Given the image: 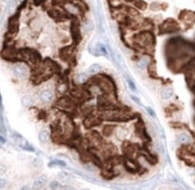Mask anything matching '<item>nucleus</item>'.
Instances as JSON below:
<instances>
[{
    "label": "nucleus",
    "instance_id": "9b49d317",
    "mask_svg": "<svg viewBox=\"0 0 195 190\" xmlns=\"http://www.w3.org/2000/svg\"><path fill=\"white\" fill-rule=\"evenodd\" d=\"M55 165L64 167V166H66V163L63 161H61V160H54V162L49 163V167H53Z\"/></svg>",
    "mask_w": 195,
    "mask_h": 190
},
{
    "label": "nucleus",
    "instance_id": "7ed1b4c3",
    "mask_svg": "<svg viewBox=\"0 0 195 190\" xmlns=\"http://www.w3.org/2000/svg\"><path fill=\"white\" fill-rule=\"evenodd\" d=\"M13 73L19 78H24L26 76V70L23 66H16L13 68Z\"/></svg>",
    "mask_w": 195,
    "mask_h": 190
},
{
    "label": "nucleus",
    "instance_id": "a211bd4d",
    "mask_svg": "<svg viewBox=\"0 0 195 190\" xmlns=\"http://www.w3.org/2000/svg\"><path fill=\"white\" fill-rule=\"evenodd\" d=\"M33 164L34 165V166H41L43 164V162L40 159H35L34 161L33 162Z\"/></svg>",
    "mask_w": 195,
    "mask_h": 190
},
{
    "label": "nucleus",
    "instance_id": "1a4fd4ad",
    "mask_svg": "<svg viewBox=\"0 0 195 190\" xmlns=\"http://www.w3.org/2000/svg\"><path fill=\"white\" fill-rule=\"evenodd\" d=\"M32 103H33V99L30 96H24L22 98V104L25 107H28V106L31 105Z\"/></svg>",
    "mask_w": 195,
    "mask_h": 190
},
{
    "label": "nucleus",
    "instance_id": "6e6552de",
    "mask_svg": "<svg viewBox=\"0 0 195 190\" xmlns=\"http://www.w3.org/2000/svg\"><path fill=\"white\" fill-rule=\"evenodd\" d=\"M101 69H102V67H101V66H100L99 64H92V65L89 67L88 71H89V73H99V72L101 70Z\"/></svg>",
    "mask_w": 195,
    "mask_h": 190
},
{
    "label": "nucleus",
    "instance_id": "5701e85b",
    "mask_svg": "<svg viewBox=\"0 0 195 190\" xmlns=\"http://www.w3.org/2000/svg\"><path fill=\"white\" fill-rule=\"evenodd\" d=\"M0 139H1V143L2 144H4L5 143V142H6V140H5V138L1 135V138H0Z\"/></svg>",
    "mask_w": 195,
    "mask_h": 190
},
{
    "label": "nucleus",
    "instance_id": "f03ea898",
    "mask_svg": "<svg viewBox=\"0 0 195 190\" xmlns=\"http://www.w3.org/2000/svg\"><path fill=\"white\" fill-rule=\"evenodd\" d=\"M46 182H47L46 176V175H42L41 177H40L38 179H36L33 182L32 188H33V189H41L45 186Z\"/></svg>",
    "mask_w": 195,
    "mask_h": 190
},
{
    "label": "nucleus",
    "instance_id": "0eeeda50",
    "mask_svg": "<svg viewBox=\"0 0 195 190\" xmlns=\"http://www.w3.org/2000/svg\"><path fill=\"white\" fill-rule=\"evenodd\" d=\"M173 94V90L170 88H165L161 92V96L163 99L170 98Z\"/></svg>",
    "mask_w": 195,
    "mask_h": 190
},
{
    "label": "nucleus",
    "instance_id": "9d476101",
    "mask_svg": "<svg viewBox=\"0 0 195 190\" xmlns=\"http://www.w3.org/2000/svg\"><path fill=\"white\" fill-rule=\"evenodd\" d=\"M113 129H114L113 126L107 125V126H105V127L104 128V129H103V131H102V133L104 134V135L109 137V136H110V135L112 134V131H113Z\"/></svg>",
    "mask_w": 195,
    "mask_h": 190
},
{
    "label": "nucleus",
    "instance_id": "2eb2a0df",
    "mask_svg": "<svg viewBox=\"0 0 195 190\" xmlns=\"http://www.w3.org/2000/svg\"><path fill=\"white\" fill-rule=\"evenodd\" d=\"M135 6H136L138 8L141 9H145V7H146V6H147V4H146L145 3H144L143 1H139V2H138V3H135Z\"/></svg>",
    "mask_w": 195,
    "mask_h": 190
},
{
    "label": "nucleus",
    "instance_id": "20e7f679",
    "mask_svg": "<svg viewBox=\"0 0 195 190\" xmlns=\"http://www.w3.org/2000/svg\"><path fill=\"white\" fill-rule=\"evenodd\" d=\"M40 98L42 102L49 103V102H51V101L52 100V93L47 90H43L40 95Z\"/></svg>",
    "mask_w": 195,
    "mask_h": 190
},
{
    "label": "nucleus",
    "instance_id": "412c9836",
    "mask_svg": "<svg viewBox=\"0 0 195 190\" xmlns=\"http://www.w3.org/2000/svg\"><path fill=\"white\" fill-rule=\"evenodd\" d=\"M6 185V181L4 179H1V188H4Z\"/></svg>",
    "mask_w": 195,
    "mask_h": 190
},
{
    "label": "nucleus",
    "instance_id": "4be33fe9",
    "mask_svg": "<svg viewBox=\"0 0 195 190\" xmlns=\"http://www.w3.org/2000/svg\"><path fill=\"white\" fill-rule=\"evenodd\" d=\"M131 98H132V99L134 101H135L137 104H140V101H139V100L137 98H135V96H131Z\"/></svg>",
    "mask_w": 195,
    "mask_h": 190
},
{
    "label": "nucleus",
    "instance_id": "6ab92c4d",
    "mask_svg": "<svg viewBox=\"0 0 195 190\" xmlns=\"http://www.w3.org/2000/svg\"><path fill=\"white\" fill-rule=\"evenodd\" d=\"M124 167H125V168L129 172H131V173H135V170L134 169V168H132V167H130V166H129L128 165V164L126 163V162H124Z\"/></svg>",
    "mask_w": 195,
    "mask_h": 190
},
{
    "label": "nucleus",
    "instance_id": "f3484780",
    "mask_svg": "<svg viewBox=\"0 0 195 190\" xmlns=\"http://www.w3.org/2000/svg\"><path fill=\"white\" fill-rule=\"evenodd\" d=\"M127 81H128V84H129V88H130L132 90L135 91V90H136V87H135V83H133L131 80H129V79H128V80H127Z\"/></svg>",
    "mask_w": 195,
    "mask_h": 190
},
{
    "label": "nucleus",
    "instance_id": "dca6fc26",
    "mask_svg": "<svg viewBox=\"0 0 195 190\" xmlns=\"http://www.w3.org/2000/svg\"><path fill=\"white\" fill-rule=\"evenodd\" d=\"M147 64H148V60H146V59H142V60L139 62L138 67H139V68H143Z\"/></svg>",
    "mask_w": 195,
    "mask_h": 190
},
{
    "label": "nucleus",
    "instance_id": "4468645a",
    "mask_svg": "<svg viewBox=\"0 0 195 190\" xmlns=\"http://www.w3.org/2000/svg\"><path fill=\"white\" fill-rule=\"evenodd\" d=\"M50 188L52 189H57L59 188H61V185H60V183L57 181H54L50 184Z\"/></svg>",
    "mask_w": 195,
    "mask_h": 190
},
{
    "label": "nucleus",
    "instance_id": "f257e3e1",
    "mask_svg": "<svg viewBox=\"0 0 195 190\" xmlns=\"http://www.w3.org/2000/svg\"><path fill=\"white\" fill-rule=\"evenodd\" d=\"M15 141H16V143L20 148H22L23 150L30 151V152L34 151L33 148H32V146L28 144V142H27L25 139L22 138L21 137H17V138H16V140H15Z\"/></svg>",
    "mask_w": 195,
    "mask_h": 190
},
{
    "label": "nucleus",
    "instance_id": "f8f14e48",
    "mask_svg": "<svg viewBox=\"0 0 195 190\" xmlns=\"http://www.w3.org/2000/svg\"><path fill=\"white\" fill-rule=\"evenodd\" d=\"M179 140H180V141L181 142V143L186 144V143H187V142L190 141V138L189 135H187V134H182L180 135Z\"/></svg>",
    "mask_w": 195,
    "mask_h": 190
},
{
    "label": "nucleus",
    "instance_id": "ddd939ff",
    "mask_svg": "<svg viewBox=\"0 0 195 190\" xmlns=\"http://www.w3.org/2000/svg\"><path fill=\"white\" fill-rule=\"evenodd\" d=\"M77 80L79 83H84L87 80V74H85L84 73H81L77 75Z\"/></svg>",
    "mask_w": 195,
    "mask_h": 190
},
{
    "label": "nucleus",
    "instance_id": "39448f33",
    "mask_svg": "<svg viewBox=\"0 0 195 190\" xmlns=\"http://www.w3.org/2000/svg\"><path fill=\"white\" fill-rule=\"evenodd\" d=\"M58 178L64 183H71L73 180L71 175L65 172H61L58 174Z\"/></svg>",
    "mask_w": 195,
    "mask_h": 190
},
{
    "label": "nucleus",
    "instance_id": "423d86ee",
    "mask_svg": "<svg viewBox=\"0 0 195 190\" xmlns=\"http://www.w3.org/2000/svg\"><path fill=\"white\" fill-rule=\"evenodd\" d=\"M39 140L41 143H46L49 141V138H50V134L49 133L46 131H43L39 134Z\"/></svg>",
    "mask_w": 195,
    "mask_h": 190
},
{
    "label": "nucleus",
    "instance_id": "aec40b11",
    "mask_svg": "<svg viewBox=\"0 0 195 190\" xmlns=\"http://www.w3.org/2000/svg\"><path fill=\"white\" fill-rule=\"evenodd\" d=\"M146 111H148V113H149L151 116H154V111H153L152 108H146Z\"/></svg>",
    "mask_w": 195,
    "mask_h": 190
}]
</instances>
